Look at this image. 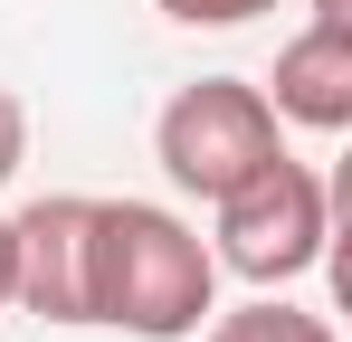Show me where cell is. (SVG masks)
Listing matches in <instances>:
<instances>
[{
	"instance_id": "6",
	"label": "cell",
	"mask_w": 352,
	"mask_h": 342,
	"mask_svg": "<svg viewBox=\"0 0 352 342\" xmlns=\"http://www.w3.org/2000/svg\"><path fill=\"white\" fill-rule=\"evenodd\" d=\"M200 342H333V323H324V314H305V304H286L276 285H257L248 304L210 314V323H200Z\"/></svg>"
},
{
	"instance_id": "7",
	"label": "cell",
	"mask_w": 352,
	"mask_h": 342,
	"mask_svg": "<svg viewBox=\"0 0 352 342\" xmlns=\"http://www.w3.org/2000/svg\"><path fill=\"white\" fill-rule=\"evenodd\" d=\"M172 29H248V19H267V10H286V0H153Z\"/></svg>"
},
{
	"instance_id": "3",
	"label": "cell",
	"mask_w": 352,
	"mask_h": 342,
	"mask_svg": "<svg viewBox=\"0 0 352 342\" xmlns=\"http://www.w3.org/2000/svg\"><path fill=\"white\" fill-rule=\"evenodd\" d=\"M219 228H210V257L229 266L238 285H295L324 266V238H333V190L324 171L276 152L257 181H238L229 200H210Z\"/></svg>"
},
{
	"instance_id": "5",
	"label": "cell",
	"mask_w": 352,
	"mask_h": 342,
	"mask_svg": "<svg viewBox=\"0 0 352 342\" xmlns=\"http://www.w3.org/2000/svg\"><path fill=\"white\" fill-rule=\"evenodd\" d=\"M267 105H276V124H305V133L352 124V0H314V19L276 48Z\"/></svg>"
},
{
	"instance_id": "9",
	"label": "cell",
	"mask_w": 352,
	"mask_h": 342,
	"mask_svg": "<svg viewBox=\"0 0 352 342\" xmlns=\"http://www.w3.org/2000/svg\"><path fill=\"white\" fill-rule=\"evenodd\" d=\"M0 304H10V219H0Z\"/></svg>"
},
{
	"instance_id": "1",
	"label": "cell",
	"mask_w": 352,
	"mask_h": 342,
	"mask_svg": "<svg viewBox=\"0 0 352 342\" xmlns=\"http://www.w3.org/2000/svg\"><path fill=\"white\" fill-rule=\"evenodd\" d=\"M219 314L210 238L162 200H96V323L133 342H190Z\"/></svg>"
},
{
	"instance_id": "4",
	"label": "cell",
	"mask_w": 352,
	"mask_h": 342,
	"mask_svg": "<svg viewBox=\"0 0 352 342\" xmlns=\"http://www.w3.org/2000/svg\"><path fill=\"white\" fill-rule=\"evenodd\" d=\"M10 304L67 333L96 323V200L86 190H48L10 219Z\"/></svg>"
},
{
	"instance_id": "8",
	"label": "cell",
	"mask_w": 352,
	"mask_h": 342,
	"mask_svg": "<svg viewBox=\"0 0 352 342\" xmlns=\"http://www.w3.org/2000/svg\"><path fill=\"white\" fill-rule=\"evenodd\" d=\"M19 162H29V105L0 86V190H10V171H19Z\"/></svg>"
},
{
	"instance_id": "2",
	"label": "cell",
	"mask_w": 352,
	"mask_h": 342,
	"mask_svg": "<svg viewBox=\"0 0 352 342\" xmlns=\"http://www.w3.org/2000/svg\"><path fill=\"white\" fill-rule=\"evenodd\" d=\"M276 152H286V124L267 105V86H248V76H200V86H181L172 105L153 114V162L190 200H229L238 181H257Z\"/></svg>"
}]
</instances>
